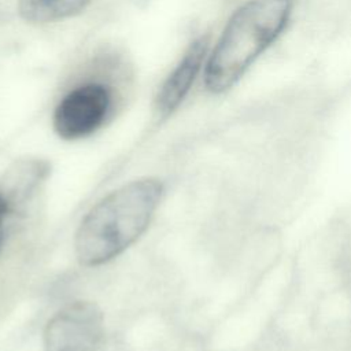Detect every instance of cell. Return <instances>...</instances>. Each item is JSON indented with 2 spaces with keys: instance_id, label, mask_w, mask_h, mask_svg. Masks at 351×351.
<instances>
[{
  "instance_id": "obj_4",
  "label": "cell",
  "mask_w": 351,
  "mask_h": 351,
  "mask_svg": "<svg viewBox=\"0 0 351 351\" xmlns=\"http://www.w3.org/2000/svg\"><path fill=\"white\" fill-rule=\"evenodd\" d=\"M103 337V314L92 302H73L59 310L44 330L45 351H96Z\"/></svg>"
},
{
  "instance_id": "obj_1",
  "label": "cell",
  "mask_w": 351,
  "mask_h": 351,
  "mask_svg": "<svg viewBox=\"0 0 351 351\" xmlns=\"http://www.w3.org/2000/svg\"><path fill=\"white\" fill-rule=\"evenodd\" d=\"M163 185L141 178L112 191L82 219L75 234V254L85 266H97L119 255L147 229L160 202Z\"/></svg>"
},
{
  "instance_id": "obj_2",
  "label": "cell",
  "mask_w": 351,
  "mask_h": 351,
  "mask_svg": "<svg viewBox=\"0 0 351 351\" xmlns=\"http://www.w3.org/2000/svg\"><path fill=\"white\" fill-rule=\"evenodd\" d=\"M295 0H247L228 19L204 64V85L229 90L288 27Z\"/></svg>"
},
{
  "instance_id": "obj_6",
  "label": "cell",
  "mask_w": 351,
  "mask_h": 351,
  "mask_svg": "<svg viewBox=\"0 0 351 351\" xmlns=\"http://www.w3.org/2000/svg\"><path fill=\"white\" fill-rule=\"evenodd\" d=\"M90 0H18L19 15L32 23H48L70 18Z\"/></svg>"
},
{
  "instance_id": "obj_3",
  "label": "cell",
  "mask_w": 351,
  "mask_h": 351,
  "mask_svg": "<svg viewBox=\"0 0 351 351\" xmlns=\"http://www.w3.org/2000/svg\"><path fill=\"white\" fill-rule=\"evenodd\" d=\"M112 107V90L99 81L70 89L53 111V129L64 140H77L96 132Z\"/></svg>"
},
{
  "instance_id": "obj_5",
  "label": "cell",
  "mask_w": 351,
  "mask_h": 351,
  "mask_svg": "<svg viewBox=\"0 0 351 351\" xmlns=\"http://www.w3.org/2000/svg\"><path fill=\"white\" fill-rule=\"evenodd\" d=\"M208 47L210 40L207 36L196 38L189 45L180 63L169 74L156 97V108L162 117L170 115L185 99L197 74L206 64Z\"/></svg>"
}]
</instances>
